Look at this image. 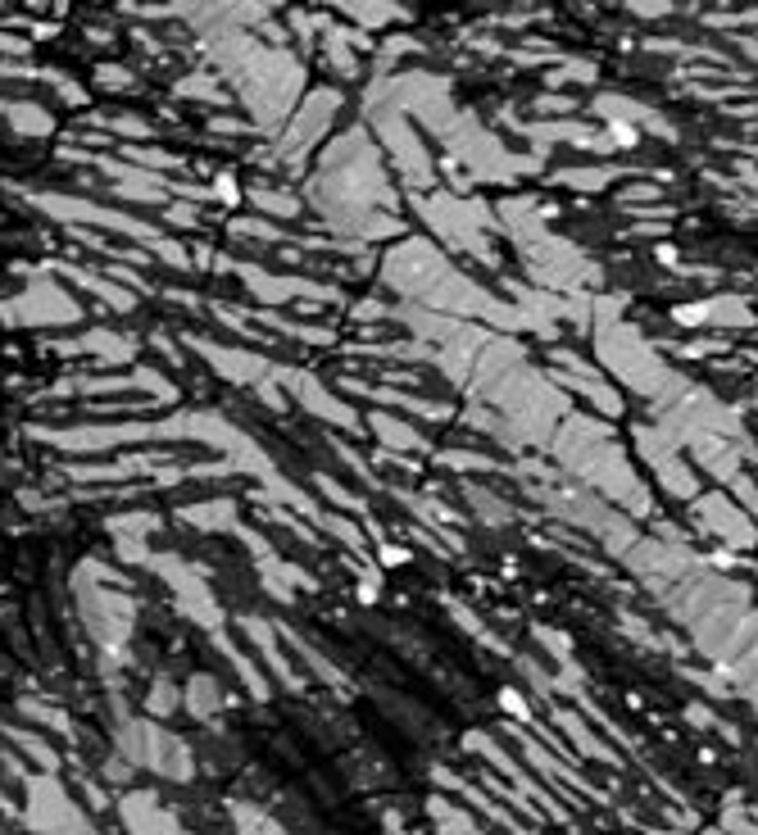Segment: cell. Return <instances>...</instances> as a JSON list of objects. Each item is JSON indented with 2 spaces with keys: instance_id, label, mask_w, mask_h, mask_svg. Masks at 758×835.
Segmentation results:
<instances>
[{
  "instance_id": "obj_1",
  "label": "cell",
  "mask_w": 758,
  "mask_h": 835,
  "mask_svg": "<svg viewBox=\"0 0 758 835\" xmlns=\"http://www.w3.org/2000/svg\"><path fill=\"white\" fill-rule=\"evenodd\" d=\"M699 518H704V527H713L722 541H731V545H749V541H754V527L745 522V513H736L727 500H722V495L699 500Z\"/></svg>"
}]
</instances>
